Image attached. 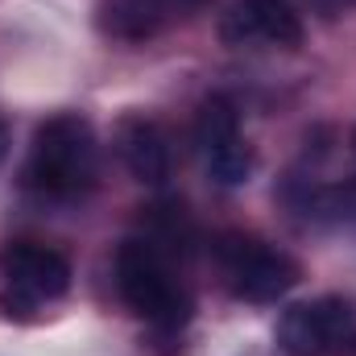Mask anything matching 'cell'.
<instances>
[{
  "label": "cell",
  "instance_id": "277c9868",
  "mask_svg": "<svg viewBox=\"0 0 356 356\" xmlns=\"http://www.w3.org/2000/svg\"><path fill=\"white\" fill-rule=\"evenodd\" d=\"M0 277H4V294H0L4 315L29 319L38 307L71 290V261L46 241L17 236L0 245Z\"/></svg>",
  "mask_w": 356,
  "mask_h": 356
},
{
  "label": "cell",
  "instance_id": "6da1fadb",
  "mask_svg": "<svg viewBox=\"0 0 356 356\" xmlns=\"http://www.w3.org/2000/svg\"><path fill=\"white\" fill-rule=\"evenodd\" d=\"M99 178V145L95 129L79 112H54L33 129L29 158H25V186L50 203L83 199Z\"/></svg>",
  "mask_w": 356,
  "mask_h": 356
},
{
  "label": "cell",
  "instance_id": "7a4b0ae2",
  "mask_svg": "<svg viewBox=\"0 0 356 356\" xmlns=\"http://www.w3.org/2000/svg\"><path fill=\"white\" fill-rule=\"evenodd\" d=\"M112 282H116L120 302L141 323H149L154 332L178 336L186 327L191 307H195L191 302V290L182 286V277L175 273V253L162 249L158 241H149L145 232L141 236H129L116 249Z\"/></svg>",
  "mask_w": 356,
  "mask_h": 356
},
{
  "label": "cell",
  "instance_id": "52a82bcc",
  "mask_svg": "<svg viewBox=\"0 0 356 356\" xmlns=\"http://www.w3.org/2000/svg\"><path fill=\"white\" fill-rule=\"evenodd\" d=\"M302 38H307V29L290 0H236L220 17V42L232 50H245V46L298 50Z\"/></svg>",
  "mask_w": 356,
  "mask_h": 356
},
{
  "label": "cell",
  "instance_id": "5b68a950",
  "mask_svg": "<svg viewBox=\"0 0 356 356\" xmlns=\"http://www.w3.org/2000/svg\"><path fill=\"white\" fill-rule=\"evenodd\" d=\"M273 336L286 356H332L356 340V302L340 294L294 302L282 311Z\"/></svg>",
  "mask_w": 356,
  "mask_h": 356
},
{
  "label": "cell",
  "instance_id": "9c48e42d",
  "mask_svg": "<svg viewBox=\"0 0 356 356\" xmlns=\"http://www.w3.org/2000/svg\"><path fill=\"white\" fill-rule=\"evenodd\" d=\"M116 154H120L124 170L145 186H162L170 178V166H175L170 133L162 129V120H154L145 112H129L116 124Z\"/></svg>",
  "mask_w": 356,
  "mask_h": 356
},
{
  "label": "cell",
  "instance_id": "30bf717a",
  "mask_svg": "<svg viewBox=\"0 0 356 356\" xmlns=\"http://www.w3.org/2000/svg\"><path fill=\"white\" fill-rule=\"evenodd\" d=\"M4 154H8V124L0 120V162H4Z\"/></svg>",
  "mask_w": 356,
  "mask_h": 356
},
{
  "label": "cell",
  "instance_id": "8992f818",
  "mask_svg": "<svg viewBox=\"0 0 356 356\" xmlns=\"http://www.w3.org/2000/svg\"><path fill=\"white\" fill-rule=\"evenodd\" d=\"M195 145L207 175L220 186H245L253 178V149L241 137V112L228 95H207L195 116Z\"/></svg>",
  "mask_w": 356,
  "mask_h": 356
},
{
  "label": "cell",
  "instance_id": "ba28073f",
  "mask_svg": "<svg viewBox=\"0 0 356 356\" xmlns=\"http://www.w3.org/2000/svg\"><path fill=\"white\" fill-rule=\"evenodd\" d=\"M203 0H99L95 4V29L112 42H149L162 29L186 21Z\"/></svg>",
  "mask_w": 356,
  "mask_h": 356
},
{
  "label": "cell",
  "instance_id": "3957f363",
  "mask_svg": "<svg viewBox=\"0 0 356 356\" xmlns=\"http://www.w3.org/2000/svg\"><path fill=\"white\" fill-rule=\"evenodd\" d=\"M211 253H216V266H220L228 294L241 302H277L302 277L298 261L286 249L269 245L253 232H224V236H216Z\"/></svg>",
  "mask_w": 356,
  "mask_h": 356
},
{
  "label": "cell",
  "instance_id": "8fae6325",
  "mask_svg": "<svg viewBox=\"0 0 356 356\" xmlns=\"http://www.w3.org/2000/svg\"><path fill=\"white\" fill-rule=\"evenodd\" d=\"M353 154H356V133H353Z\"/></svg>",
  "mask_w": 356,
  "mask_h": 356
}]
</instances>
